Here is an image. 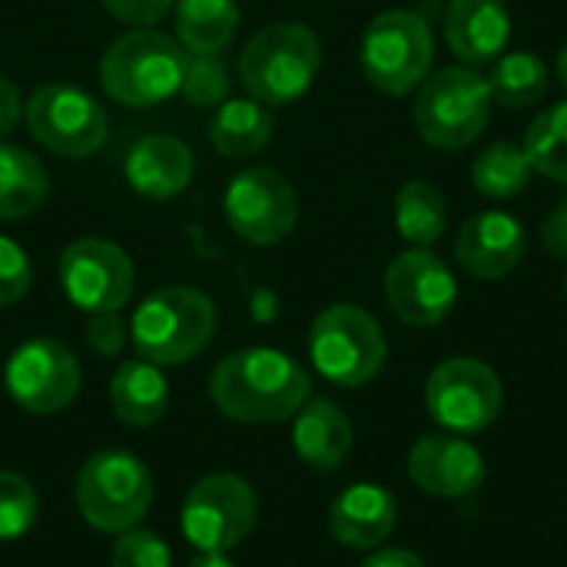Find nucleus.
Segmentation results:
<instances>
[{
  "label": "nucleus",
  "mask_w": 567,
  "mask_h": 567,
  "mask_svg": "<svg viewBox=\"0 0 567 567\" xmlns=\"http://www.w3.org/2000/svg\"><path fill=\"white\" fill-rule=\"evenodd\" d=\"M309 372L279 349H243L226 355L209 375L213 405L243 425H276L296 419L309 402Z\"/></svg>",
  "instance_id": "obj_1"
},
{
  "label": "nucleus",
  "mask_w": 567,
  "mask_h": 567,
  "mask_svg": "<svg viewBox=\"0 0 567 567\" xmlns=\"http://www.w3.org/2000/svg\"><path fill=\"white\" fill-rule=\"evenodd\" d=\"M322 70V40L299 20H276L252 33L239 56L246 93L266 106H289L309 93Z\"/></svg>",
  "instance_id": "obj_2"
},
{
  "label": "nucleus",
  "mask_w": 567,
  "mask_h": 567,
  "mask_svg": "<svg viewBox=\"0 0 567 567\" xmlns=\"http://www.w3.org/2000/svg\"><path fill=\"white\" fill-rule=\"evenodd\" d=\"M189 53L176 37L153 27H136L116 37L100 60V83L106 96L130 110H150L179 93Z\"/></svg>",
  "instance_id": "obj_3"
},
{
  "label": "nucleus",
  "mask_w": 567,
  "mask_h": 567,
  "mask_svg": "<svg viewBox=\"0 0 567 567\" xmlns=\"http://www.w3.org/2000/svg\"><path fill=\"white\" fill-rule=\"evenodd\" d=\"M216 336V306L193 286H166L146 296L130 322L140 359L153 365H183L196 359Z\"/></svg>",
  "instance_id": "obj_4"
},
{
  "label": "nucleus",
  "mask_w": 567,
  "mask_h": 567,
  "mask_svg": "<svg viewBox=\"0 0 567 567\" xmlns=\"http://www.w3.org/2000/svg\"><path fill=\"white\" fill-rule=\"evenodd\" d=\"M492 116V93L475 66H442L419 86L412 120L432 150L458 153L472 146Z\"/></svg>",
  "instance_id": "obj_5"
},
{
  "label": "nucleus",
  "mask_w": 567,
  "mask_h": 567,
  "mask_svg": "<svg viewBox=\"0 0 567 567\" xmlns=\"http://www.w3.org/2000/svg\"><path fill=\"white\" fill-rule=\"evenodd\" d=\"M309 355L319 375L332 385L362 389L382 372L389 342L372 312L352 302H336L312 319Z\"/></svg>",
  "instance_id": "obj_6"
},
{
  "label": "nucleus",
  "mask_w": 567,
  "mask_h": 567,
  "mask_svg": "<svg viewBox=\"0 0 567 567\" xmlns=\"http://www.w3.org/2000/svg\"><path fill=\"white\" fill-rule=\"evenodd\" d=\"M365 80L385 96H409L419 90L435 63L432 27L412 10H385L372 17L359 43Z\"/></svg>",
  "instance_id": "obj_7"
},
{
  "label": "nucleus",
  "mask_w": 567,
  "mask_h": 567,
  "mask_svg": "<svg viewBox=\"0 0 567 567\" xmlns=\"http://www.w3.org/2000/svg\"><path fill=\"white\" fill-rule=\"evenodd\" d=\"M153 505L150 468L120 449L96 452L76 475V508L83 522L106 535L136 528Z\"/></svg>",
  "instance_id": "obj_8"
},
{
  "label": "nucleus",
  "mask_w": 567,
  "mask_h": 567,
  "mask_svg": "<svg viewBox=\"0 0 567 567\" xmlns=\"http://www.w3.org/2000/svg\"><path fill=\"white\" fill-rule=\"evenodd\" d=\"M23 120L43 150L66 159H86L100 153L110 133V120L100 100L63 80L37 86L23 106Z\"/></svg>",
  "instance_id": "obj_9"
},
{
  "label": "nucleus",
  "mask_w": 567,
  "mask_h": 567,
  "mask_svg": "<svg viewBox=\"0 0 567 567\" xmlns=\"http://www.w3.org/2000/svg\"><path fill=\"white\" fill-rule=\"evenodd\" d=\"M502 399L505 392L498 372L472 355L445 359L425 382L429 415L455 435H475L495 425L502 415Z\"/></svg>",
  "instance_id": "obj_10"
},
{
  "label": "nucleus",
  "mask_w": 567,
  "mask_h": 567,
  "mask_svg": "<svg viewBox=\"0 0 567 567\" xmlns=\"http://www.w3.org/2000/svg\"><path fill=\"white\" fill-rule=\"evenodd\" d=\"M256 515L259 498L246 478L206 475L183 502V535L199 551H233L256 528Z\"/></svg>",
  "instance_id": "obj_11"
},
{
  "label": "nucleus",
  "mask_w": 567,
  "mask_h": 567,
  "mask_svg": "<svg viewBox=\"0 0 567 567\" xmlns=\"http://www.w3.org/2000/svg\"><path fill=\"white\" fill-rule=\"evenodd\" d=\"M223 209L229 229L249 246H279L299 223V199L292 183L269 166L236 173L229 179Z\"/></svg>",
  "instance_id": "obj_12"
},
{
  "label": "nucleus",
  "mask_w": 567,
  "mask_h": 567,
  "mask_svg": "<svg viewBox=\"0 0 567 567\" xmlns=\"http://www.w3.org/2000/svg\"><path fill=\"white\" fill-rule=\"evenodd\" d=\"M60 286L83 312H120L133 299V259L110 239H73L60 256Z\"/></svg>",
  "instance_id": "obj_13"
},
{
  "label": "nucleus",
  "mask_w": 567,
  "mask_h": 567,
  "mask_svg": "<svg viewBox=\"0 0 567 567\" xmlns=\"http://www.w3.org/2000/svg\"><path fill=\"white\" fill-rule=\"evenodd\" d=\"M3 382H7L10 399L23 412L56 415L76 399L83 385V372H80L76 355L63 342L30 339L20 349H13V355L7 359Z\"/></svg>",
  "instance_id": "obj_14"
},
{
  "label": "nucleus",
  "mask_w": 567,
  "mask_h": 567,
  "mask_svg": "<svg viewBox=\"0 0 567 567\" xmlns=\"http://www.w3.org/2000/svg\"><path fill=\"white\" fill-rule=\"evenodd\" d=\"M385 302L405 326L429 329L449 319L458 302L455 272L432 249H405L385 269Z\"/></svg>",
  "instance_id": "obj_15"
},
{
  "label": "nucleus",
  "mask_w": 567,
  "mask_h": 567,
  "mask_svg": "<svg viewBox=\"0 0 567 567\" xmlns=\"http://www.w3.org/2000/svg\"><path fill=\"white\" fill-rule=\"evenodd\" d=\"M409 478L432 498H468L485 482V458L455 432L422 435L409 452Z\"/></svg>",
  "instance_id": "obj_16"
},
{
  "label": "nucleus",
  "mask_w": 567,
  "mask_h": 567,
  "mask_svg": "<svg viewBox=\"0 0 567 567\" xmlns=\"http://www.w3.org/2000/svg\"><path fill=\"white\" fill-rule=\"evenodd\" d=\"M525 226L502 209L475 213L462 223L455 239V262L475 279H505L525 259Z\"/></svg>",
  "instance_id": "obj_17"
},
{
  "label": "nucleus",
  "mask_w": 567,
  "mask_h": 567,
  "mask_svg": "<svg viewBox=\"0 0 567 567\" xmlns=\"http://www.w3.org/2000/svg\"><path fill=\"white\" fill-rule=\"evenodd\" d=\"M123 173L133 193L146 199H173L189 189L196 159L183 140L169 133H146L126 150Z\"/></svg>",
  "instance_id": "obj_18"
},
{
  "label": "nucleus",
  "mask_w": 567,
  "mask_h": 567,
  "mask_svg": "<svg viewBox=\"0 0 567 567\" xmlns=\"http://www.w3.org/2000/svg\"><path fill=\"white\" fill-rule=\"evenodd\" d=\"M512 40L505 0H452L445 10V43L465 66L495 63Z\"/></svg>",
  "instance_id": "obj_19"
},
{
  "label": "nucleus",
  "mask_w": 567,
  "mask_h": 567,
  "mask_svg": "<svg viewBox=\"0 0 567 567\" xmlns=\"http://www.w3.org/2000/svg\"><path fill=\"white\" fill-rule=\"evenodd\" d=\"M399 505L382 485H349L329 508V532L352 551H375L395 532Z\"/></svg>",
  "instance_id": "obj_20"
},
{
  "label": "nucleus",
  "mask_w": 567,
  "mask_h": 567,
  "mask_svg": "<svg viewBox=\"0 0 567 567\" xmlns=\"http://www.w3.org/2000/svg\"><path fill=\"white\" fill-rule=\"evenodd\" d=\"M296 455L316 472H336L352 452V422L332 399H309L292 425Z\"/></svg>",
  "instance_id": "obj_21"
},
{
  "label": "nucleus",
  "mask_w": 567,
  "mask_h": 567,
  "mask_svg": "<svg viewBox=\"0 0 567 567\" xmlns=\"http://www.w3.org/2000/svg\"><path fill=\"white\" fill-rule=\"evenodd\" d=\"M276 120L266 103L252 96H229L209 116V143L226 159H246L269 146Z\"/></svg>",
  "instance_id": "obj_22"
},
{
  "label": "nucleus",
  "mask_w": 567,
  "mask_h": 567,
  "mask_svg": "<svg viewBox=\"0 0 567 567\" xmlns=\"http://www.w3.org/2000/svg\"><path fill=\"white\" fill-rule=\"evenodd\" d=\"M110 405L116 419L130 429H150L156 425L169 409V385L159 365L146 359L123 362L110 382Z\"/></svg>",
  "instance_id": "obj_23"
},
{
  "label": "nucleus",
  "mask_w": 567,
  "mask_h": 567,
  "mask_svg": "<svg viewBox=\"0 0 567 567\" xmlns=\"http://www.w3.org/2000/svg\"><path fill=\"white\" fill-rule=\"evenodd\" d=\"M50 196L47 166L23 146L0 140V223L33 216Z\"/></svg>",
  "instance_id": "obj_24"
},
{
  "label": "nucleus",
  "mask_w": 567,
  "mask_h": 567,
  "mask_svg": "<svg viewBox=\"0 0 567 567\" xmlns=\"http://www.w3.org/2000/svg\"><path fill=\"white\" fill-rule=\"evenodd\" d=\"M176 40L189 53H223L239 27V0H176Z\"/></svg>",
  "instance_id": "obj_25"
},
{
  "label": "nucleus",
  "mask_w": 567,
  "mask_h": 567,
  "mask_svg": "<svg viewBox=\"0 0 567 567\" xmlns=\"http://www.w3.org/2000/svg\"><path fill=\"white\" fill-rule=\"evenodd\" d=\"M548 63L532 53V50H512V53H502L495 63H492V76H485L488 83V93L498 106H508V110H525V106H535L545 100L548 93Z\"/></svg>",
  "instance_id": "obj_26"
},
{
  "label": "nucleus",
  "mask_w": 567,
  "mask_h": 567,
  "mask_svg": "<svg viewBox=\"0 0 567 567\" xmlns=\"http://www.w3.org/2000/svg\"><path fill=\"white\" fill-rule=\"evenodd\" d=\"M395 229L409 246L432 249L449 229V209L439 186L429 179H409L395 196Z\"/></svg>",
  "instance_id": "obj_27"
},
{
  "label": "nucleus",
  "mask_w": 567,
  "mask_h": 567,
  "mask_svg": "<svg viewBox=\"0 0 567 567\" xmlns=\"http://www.w3.org/2000/svg\"><path fill=\"white\" fill-rule=\"evenodd\" d=\"M532 176L535 169L525 156V146L512 140H498L472 159V183L488 199H512L525 193Z\"/></svg>",
  "instance_id": "obj_28"
},
{
  "label": "nucleus",
  "mask_w": 567,
  "mask_h": 567,
  "mask_svg": "<svg viewBox=\"0 0 567 567\" xmlns=\"http://www.w3.org/2000/svg\"><path fill=\"white\" fill-rule=\"evenodd\" d=\"M525 156L535 173L567 183V100L542 110L525 130Z\"/></svg>",
  "instance_id": "obj_29"
},
{
  "label": "nucleus",
  "mask_w": 567,
  "mask_h": 567,
  "mask_svg": "<svg viewBox=\"0 0 567 567\" xmlns=\"http://www.w3.org/2000/svg\"><path fill=\"white\" fill-rule=\"evenodd\" d=\"M179 93L199 110H216L223 100H229V73H226L223 56L219 53H189Z\"/></svg>",
  "instance_id": "obj_30"
},
{
  "label": "nucleus",
  "mask_w": 567,
  "mask_h": 567,
  "mask_svg": "<svg viewBox=\"0 0 567 567\" xmlns=\"http://www.w3.org/2000/svg\"><path fill=\"white\" fill-rule=\"evenodd\" d=\"M37 492L17 472H0V542L20 538L37 522Z\"/></svg>",
  "instance_id": "obj_31"
},
{
  "label": "nucleus",
  "mask_w": 567,
  "mask_h": 567,
  "mask_svg": "<svg viewBox=\"0 0 567 567\" xmlns=\"http://www.w3.org/2000/svg\"><path fill=\"white\" fill-rule=\"evenodd\" d=\"M113 567H173V555L166 548V542L153 532L143 528H130L116 538L113 555H110Z\"/></svg>",
  "instance_id": "obj_32"
},
{
  "label": "nucleus",
  "mask_w": 567,
  "mask_h": 567,
  "mask_svg": "<svg viewBox=\"0 0 567 567\" xmlns=\"http://www.w3.org/2000/svg\"><path fill=\"white\" fill-rule=\"evenodd\" d=\"M33 282L30 256L7 236H0V309L20 302Z\"/></svg>",
  "instance_id": "obj_33"
},
{
  "label": "nucleus",
  "mask_w": 567,
  "mask_h": 567,
  "mask_svg": "<svg viewBox=\"0 0 567 567\" xmlns=\"http://www.w3.org/2000/svg\"><path fill=\"white\" fill-rule=\"evenodd\" d=\"M130 332L120 312H93L86 322V346L100 355V359H113L123 352Z\"/></svg>",
  "instance_id": "obj_34"
},
{
  "label": "nucleus",
  "mask_w": 567,
  "mask_h": 567,
  "mask_svg": "<svg viewBox=\"0 0 567 567\" xmlns=\"http://www.w3.org/2000/svg\"><path fill=\"white\" fill-rule=\"evenodd\" d=\"M100 3L106 7V13H113L130 27H153L176 7V0H100Z\"/></svg>",
  "instance_id": "obj_35"
},
{
  "label": "nucleus",
  "mask_w": 567,
  "mask_h": 567,
  "mask_svg": "<svg viewBox=\"0 0 567 567\" xmlns=\"http://www.w3.org/2000/svg\"><path fill=\"white\" fill-rule=\"evenodd\" d=\"M542 243L555 259H567V199H561L555 213L542 223Z\"/></svg>",
  "instance_id": "obj_36"
},
{
  "label": "nucleus",
  "mask_w": 567,
  "mask_h": 567,
  "mask_svg": "<svg viewBox=\"0 0 567 567\" xmlns=\"http://www.w3.org/2000/svg\"><path fill=\"white\" fill-rule=\"evenodd\" d=\"M23 116V100H20V90L10 76L0 73V140L7 133H13V126L20 123Z\"/></svg>",
  "instance_id": "obj_37"
},
{
  "label": "nucleus",
  "mask_w": 567,
  "mask_h": 567,
  "mask_svg": "<svg viewBox=\"0 0 567 567\" xmlns=\"http://www.w3.org/2000/svg\"><path fill=\"white\" fill-rule=\"evenodd\" d=\"M362 567H429L419 555L405 551V548H382L372 558H365Z\"/></svg>",
  "instance_id": "obj_38"
},
{
  "label": "nucleus",
  "mask_w": 567,
  "mask_h": 567,
  "mask_svg": "<svg viewBox=\"0 0 567 567\" xmlns=\"http://www.w3.org/2000/svg\"><path fill=\"white\" fill-rule=\"evenodd\" d=\"M189 567H236L229 558H226V551H199Z\"/></svg>",
  "instance_id": "obj_39"
},
{
  "label": "nucleus",
  "mask_w": 567,
  "mask_h": 567,
  "mask_svg": "<svg viewBox=\"0 0 567 567\" xmlns=\"http://www.w3.org/2000/svg\"><path fill=\"white\" fill-rule=\"evenodd\" d=\"M558 80H561V86L567 90V43L558 50Z\"/></svg>",
  "instance_id": "obj_40"
},
{
  "label": "nucleus",
  "mask_w": 567,
  "mask_h": 567,
  "mask_svg": "<svg viewBox=\"0 0 567 567\" xmlns=\"http://www.w3.org/2000/svg\"><path fill=\"white\" fill-rule=\"evenodd\" d=\"M565 296H567V276H565Z\"/></svg>",
  "instance_id": "obj_41"
}]
</instances>
